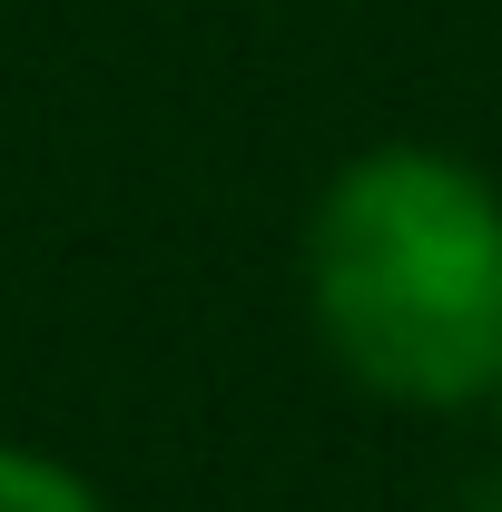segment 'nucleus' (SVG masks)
Here are the masks:
<instances>
[{"mask_svg": "<svg viewBox=\"0 0 502 512\" xmlns=\"http://www.w3.org/2000/svg\"><path fill=\"white\" fill-rule=\"evenodd\" d=\"M0 512H109V493L40 444H0Z\"/></svg>", "mask_w": 502, "mask_h": 512, "instance_id": "f03ea898", "label": "nucleus"}, {"mask_svg": "<svg viewBox=\"0 0 502 512\" xmlns=\"http://www.w3.org/2000/svg\"><path fill=\"white\" fill-rule=\"evenodd\" d=\"M325 365L394 414H473L502 384V188L434 138L355 148L296 237Z\"/></svg>", "mask_w": 502, "mask_h": 512, "instance_id": "f257e3e1", "label": "nucleus"}, {"mask_svg": "<svg viewBox=\"0 0 502 512\" xmlns=\"http://www.w3.org/2000/svg\"><path fill=\"white\" fill-rule=\"evenodd\" d=\"M483 414H493V424H502V384H493V404H483Z\"/></svg>", "mask_w": 502, "mask_h": 512, "instance_id": "7ed1b4c3", "label": "nucleus"}]
</instances>
